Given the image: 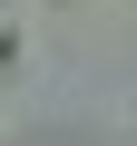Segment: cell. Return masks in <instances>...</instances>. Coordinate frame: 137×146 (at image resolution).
<instances>
[{
	"mask_svg": "<svg viewBox=\"0 0 137 146\" xmlns=\"http://www.w3.org/2000/svg\"><path fill=\"white\" fill-rule=\"evenodd\" d=\"M0 58H20V29H10V20H0Z\"/></svg>",
	"mask_w": 137,
	"mask_h": 146,
	"instance_id": "1",
	"label": "cell"
}]
</instances>
